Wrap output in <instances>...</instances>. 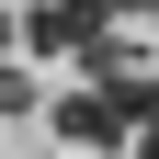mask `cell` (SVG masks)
<instances>
[{
  "mask_svg": "<svg viewBox=\"0 0 159 159\" xmlns=\"http://www.w3.org/2000/svg\"><path fill=\"white\" fill-rule=\"evenodd\" d=\"M114 159H125V148H114Z\"/></svg>",
  "mask_w": 159,
  "mask_h": 159,
  "instance_id": "obj_6",
  "label": "cell"
},
{
  "mask_svg": "<svg viewBox=\"0 0 159 159\" xmlns=\"http://www.w3.org/2000/svg\"><path fill=\"white\" fill-rule=\"evenodd\" d=\"M102 34H114L102 0H34V11H23V46H34V57H91Z\"/></svg>",
  "mask_w": 159,
  "mask_h": 159,
  "instance_id": "obj_1",
  "label": "cell"
},
{
  "mask_svg": "<svg viewBox=\"0 0 159 159\" xmlns=\"http://www.w3.org/2000/svg\"><path fill=\"white\" fill-rule=\"evenodd\" d=\"M102 11H114V23H159V0H102Z\"/></svg>",
  "mask_w": 159,
  "mask_h": 159,
  "instance_id": "obj_5",
  "label": "cell"
},
{
  "mask_svg": "<svg viewBox=\"0 0 159 159\" xmlns=\"http://www.w3.org/2000/svg\"><path fill=\"white\" fill-rule=\"evenodd\" d=\"M91 91H102V102L125 114V125H159V68H148V57H125V68H102Z\"/></svg>",
  "mask_w": 159,
  "mask_h": 159,
  "instance_id": "obj_3",
  "label": "cell"
},
{
  "mask_svg": "<svg viewBox=\"0 0 159 159\" xmlns=\"http://www.w3.org/2000/svg\"><path fill=\"white\" fill-rule=\"evenodd\" d=\"M46 102V91H34V68H11V57H0V114H34Z\"/></svg>",
  "mask_w": 159,
  "mask_h": 159,
  "instance_id": "obj_4",
  "label": "cell"
},
{
  "mask_svg": "<svg viewBox=\"0 0 159 159\" xmlns=\"http://www.w3.org/2000/svg\"><path fill=\"white\" fill-rule=\"evenodd\" d=\"M46 125L68 136L80 159H114V148H125V114H114L102 91H91V80H80V91H57V102H46Z\"/></svg>",
  "mask_w": 159,
  "mask_h": 159,
  "instance_id": "obj_2",
  "label": "cell"
}]
</instances>
